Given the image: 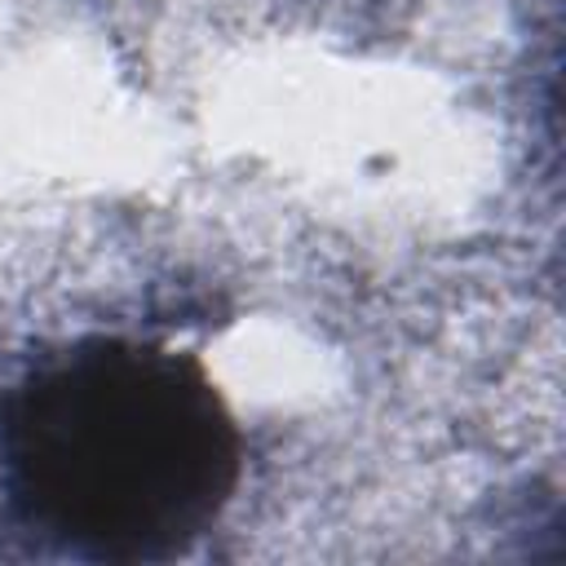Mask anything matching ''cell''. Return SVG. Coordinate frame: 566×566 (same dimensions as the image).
<instances>
[{"instance_id": "6da1fadb", "label": "cell", "mask_w": 566, "mask_h": 566, "mask_svg": "<svg viewBox=\"0 0 566 566\" xmlns=\"http://www.w3.org/2000/svg\"><path fill=\"white\" fill-rule=\"evenodd\" d=\"M239 433L199 363L124 336L40 358L0 398V500L71 562H168L226 509Z\"/></svg>"}]
</instances>
